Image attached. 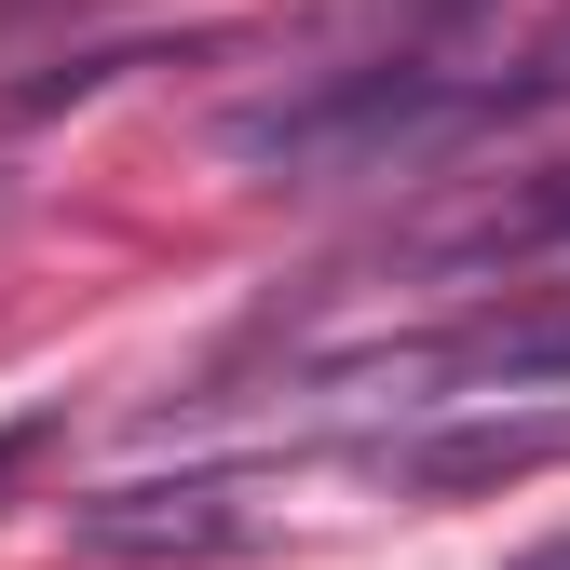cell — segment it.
Returning <instances> with one entry per match:
<instances>
[{"label":"cell","mask_w":570,"mask_h":570,"mask_svg":"<svg viewBox=\"0 0 570 570\" xmlns=\"http://www.w3.org/2000/svg\"><path fill=\"white\" fill-rule=\"evenodd\" d=\"M421 381H462V394H543V381H570V313H543V326H475V340H449V353H421Z\"/></svg>","instance_id":"cell-5"},{"label":"cell","mask_w":570,"mask_h":570,"mask_svg":"<svg viewBox=\"0 0 570 570\" xmlns=\"http://www.w3.org/2000/svg\"><path fill=\"white\" fill-rule=\"evenodd\" d=\"M82 543L96 557H218V543H245V517H232L218 475H190V489H109V503H82Z\"/></svg>","instance_id":"cell-4"},{"label":"cell","mask_w":570,"mask_h":570,"mask_svg":"<svg viewBox=\"0 0 570 570\" xmlns=\"http://www.w3.org/2000/svg\"><path fill=\"white\" fill-rule=\"evenodd\" d=\"M570 462V407H503V421H449V435H407L394 475L407 489H517Z\"/></svg>","instance_id":"cell-2"},{"label":"cell","mask_w":570,"mask_h":570,"mask_svg":"<svg viewBox=\"0 0 570 570\" xmlns=\"http://www.w3.org/2000/svg\"><path fill=\"white\" fill-rule=\"evenodd\" d=\"M55 435H68L55 407H14V421H0V503H14V489L41 475V449H55Z\"/></svg>","instance_id":"cell-6"},{"label":"cell","mask_w":570,"mask_h":570,"mask_svg":"<svg viewBox=\"0 0 570 570\" xmlns=\"http://www.w3.org/2000/svg\"><path fill=\"white\" fill-rule=\"evenodd\" d=\"M543 109H570V28H543L503 68L367 55V68H340V82L285 96V109H245L232 122V164H272V177H394V164L475 150V136H517Z\"/></svg>","instance_id":"cell-1"},{"label":"cell","mask_w":570,"mask_h":570,"mask_svg":"<svg viewBox=\"0 0 570 570\" xmlns=\"http://www.w3.org/2000/svg\"><path fill=\"white\" fill-rule=\"evenodd\" d=\"M530 570H570V543H543V557H530Z\"/></svg>","instance_id":"cell-7"},{"label":"cell","mask_w":570,"mask_h":570,"mask_svg":"<svg viewBox=\"0 0 570 570\" xmlns=\"http://www.w3.org/2000/svg\"><path fill=\"white\" fill-rule=\"evenodd\" d=\"M530 258H570V150L503 177L462 232H435V272H530Z\"/></svg>","instance_id":"cell-3"}]
</instances>
